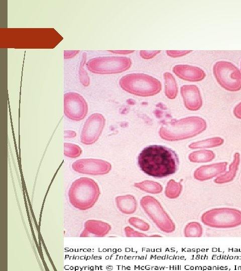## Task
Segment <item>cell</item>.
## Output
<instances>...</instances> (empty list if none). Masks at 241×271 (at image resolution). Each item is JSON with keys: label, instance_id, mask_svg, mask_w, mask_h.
<instances>
[{"label": "cell", "instance_id": "20", "mask_svg": "<svg viewBox=\"0 0 241 271\" xmlns=\"http://www.w3.org/2000/svg\"><path fill=\"white\" fill-rule=\"evenodd\" d=\"M224 142V139L221 137H213L192 143L189 147L191 149L215 148L221 146Z\"/></svg>", "mask_w": 241, "mask_h": 271}, {"label": "cell", "instance_id": "33", "mask_svg": "<svg viewBox=\"0 0 241 271\" xmlns=\"http://www.w3.org/2000/svg\"><path fill=\"white\" fill-rule=\"evenodd\" d=\"M111 53L118 54H129L133 53L134 50H117V51H108Z\"/></svg>", "mask_w": 241, "mask_h": 271}, {"label": "cell", "instance_id": "28", "mask_svg": "<svg viewBox=\"0 0 241 271\" xmlns=\"http://www.w3.org/2000/svg\"><path fill=\"white\" fill-rule=\"evenodd\" d=\"M161 52V51H140V56L144 59H151Z\"/></svg>", "mask_w": 241, "mask_h": 271}, {"label": "cell", "instance_id": "3", "mask_svg": "<svg viewBox=\"0 0 241 271\" xmlns=\"http://www.w3.org/2000/svg\"><path fill=\"white\" fill-rule=\"evenodd\" d=\"M100 194L98 184L92 179L80 177L71 184L68 192L70 204L75 208L86 210L92 208Z\"/></svg>", "mask_w": 241, "mask_h": 271}, {"label": "cell", "instance_id": "21", "mask_svg": "<svg viewBox=\"0 0 241 271\" xmlns=\"http://www.w3.org/2000/svg\"><path fill=\"white\" fill-rule=\"evenodd\" d=\"M134 186L143 191L153 194H159L163 190V187L160 183L150 180L136 183Z\"/></svg>", "mask_w": 241, "mask_h": 271}, {"label": "cell", "instance_id": "23", "mask_svg": "<svg viewBox=\"0 0 241 271\" xmlns=\"http://www.w3.org/2000/svg\"><path fill=\"white\" fill-rule=\"evenodd\" d=\"M182 191V185L179 182L170 180L167 184L165 195L169 199H176L179 197Z\"/></svg>", "mask_w": 241, "mask_h": 271}, {"label": "cell", "instance_id": "16", "mask_svg": "<svg viewBox=\"0 0 241 271\" xmlns=\"http://www.w3.org/2000/svg\"><path fill=\"white\" fill-rule=\"evenodd\" d=\"M240 163V155L238 152L234 154L233 159L228 170L216 177L214 182L216 184H223L232 182L236 177Z\"/></svg>", "mask_w": 241, "mask_h": 271}, {"label": "cell", "instance_id": "15", "mask_svg": "<svg viewBox=\"0 0 241 271\" xmlns=\"http://www.w3.org/2000/svg\"><path fill=\"white\" fill-rule=\"evenodd\" d=\"M111 229V225L104 221L89 219L84 224V229L80 234V237H103Z\"/></svg>", "mask_w": 241, "mask_h": 271}, {"label": "cell", "instance_id": "2", "mask_svg": "<svg viewBox=\"0 0 241 271\" xmlns=\"http://www.w3.org/2000/svg\"><path fill=\"white\" fill-rule=\"evenodd\" d=\"M206 127V122L203 118L189 116L164 124L159 130V135L166 141H179L194 137Z\"/></svg>", "mask_w": 241, "mask_h": 271}, {"label": "cell", "instance_id": "4", "mask_svg": "<svg viewBox=\"0 0 241 271\" xmlns=\"http://www.w3.org/2000/svg\"><path fill=\"white\" fill-rule=\"evenodd\" d=\"M120 87L131 94L143 97L155 95L162 89L157 78L143 73H131L123 76L119 81Z\"/></svg>", "mask_w": 241, "mask_h": 271}, {"label": "cell", "instance_id": "8", "mask_svg": "<svg viewBox=\"0 0 241 271\" xmlns=\"http://www.w3.org/2000/svg\"><path fill=\"white\" fill-rule=\"evenodd\" d=\"M212 71L218 84L225 90L236 92L241 89V71L232 63L217 61L213 66Z\"/></svg>", "mask_w": 241, "mask_h": 271}, {"label": "cell", "instance_id": "11", "mask_svg": "<svg viewBox=\"0 0 241 271\" xmlns=\"http://www.w3.org/2000/svg\"><path fill=\"white\" fill-rule=\"evenodd\" d=\"M73 170L79 173L102 175L108 173L111 169V165L106 161L87 158L78 160L72 164Z\"/></svg>", "mask_w": 241, "mask_h": 271}, {"label": "cell", "instance_id": "25", "mask_svg": "<svg viewBox=\"0 0 241 271\" xmlns=\"http://www.w3.org/2000/svg\"><path fill=\"white\" fill-rule=\"evenodd\" d=\"M64 147V154L68 158H78L82 153L81 148L74 144L65 143Z\"/></svg>", "mask_w": 241, "mask_h": 271}, {"label": "cell", "instance_id": "18", "mask_svg": "<svg viewBox=\"0 0 241 271\" xmlns=\"http://www.w3.org/2000/svg\"><path fill=\"white\" fill-rule=\"evenodd\" d=\"M215 158V153L210 150H202L194 151L189 155V160L195 163H208Z\"/></svg>", "mask_w": 241, "mask_h": 271}, {"label": "cell", "instance_id": "29", "mask_svg": "<svg viewBox=\"0 0 241 271\" xmlns=\"http://www.w3.org/2000/svg\"><path fill=\"white\" fill-rule=\"evenodd\" d=\"M192 51L190 50H184V51H173L167 50L166 51L167 55L172 58H177L185 56L190 53Z\"/></svg>", "mask_w": 241, "mask_h": 271}, {"label": "cell", "instance_id": "24", "mask_svg": "<svg viewBox=\"0 0 241 271\" xmlns=\"http://www.w3.org/2000/svg\"><path fill=\"white\" fill-rule=\"evenodd\" d=\"M87 54L83 53L81 61L79 67V79L80 83L85 87L90 84V78L88 74L84 68V65L86 61Z\"/></svg>", "mask_w": 241, "mask_h": 271}, {"label": "cell", "instance_id": "34", "mask_svg": "<svg viewBox=\"0 0 241 271\" xmlns=\"http://www.w3.org/2000/svg\"><path fill=\"white\" fill-rule=\"evenodd\" d=\"M240 67H241V62H240Z\"/></svg>", "mask_w": 241, "mask_h": 271}, {"label": "cell", "instance_id": "26", "mask_svg": "<svg viewBox=\"0 0 241 271\" xmlns=\"http://www.w3.org/2000/svg\"><path fill=\"white\" fill-rule=\"evenodd\" d=\"M128 222L131 225L142 231H147L150 228V226L147 222L138 217H130L128 219Z\"/></svg>", "mask_w": 241, "mask_h": 271}, {"label": "cell", "instance_id": "14", "mask_svg": "<svg viewBox=\"0 0 241 271\" xmlns=\"http://www.w3.org/2000/svg\"><path fill=\"white\" fill-rule=\"evenodd\" d=\"M172 71L177 77L188 81H200L206 77V73L203 69L192 65H176L173 67Z\"/></svg>", "mask_w": 241, "mask_h": 271}, {"label": "cell", "instance_id": "9", "mask_svg": "<svg viewBox=\"0 0 241 271\" xmlns=\"http://www.w3.org/2000/svg\"><path fill=\"white\" fill-rule=\"evenodd\" d=\"M87 103L79 93L69 92L64 95V113L70 120L80 121L86 116Z\"/></svg>", "mask_w": 241, "mask_h": 271}, {"label": "cell", "instance_id": "17", "mask_svg": "<svg viewBox=\"0 0 241 271\" xmlns=\"http://www.w3.org/2000/svg\"><path fill=\"white\" fill-rule=\"evenodd\" d=\"M115 202L118 210L125 214H134L137 209V201L131 194L117 196L115 198Z\"/></svg>", "mask_w": 241, "mask_h": 271}, {"label": "cell", "instance_id": "6", "mask_svg": "<svg viewBox=\"0 0 241 271\" xmlns=\"http://www.w3.org/2000/svg\"><path fill=\"white\" fill-rule=\"evenodd\" d=\"M140 204L145 213L161 231L171 233L175 230V223L156 198L151 196H145L141 199Z\"/></svg>", "mask_w": 241, "mask_h": 271}, {"label": "cell", "instance_id": "32", "mask_svg": "<svg viewBox=\"0 0 241 271\" xmlns=\"http://www.w3.org/2000/svg\"><path fill=\"white\" fill-rule=\"evenodd\" d=\"M76 133L74 130H65L64 131V138H73L76 136Z\"/></svg>", "mask_w": 241, "mask_h": 271}, {"label": "cell", "instance_id": "1", "mask_svg": "<svg viewBox=\"0 0 241 271\" xmlns=\"http://www.w3.org/2000/svg\"><path fill=\"white\" fill-rule=\"evenodd\" d=\"M138 164L142 171L158 178L169 176L178 169L179 161L172 150L160 145L145 148L138 157Z\"/></svg>", "mask_w": 241, "mask_h": 271}, {"label": "cell", "instance_id": "5", "mask_svg": "<svg viewBox=\"0 0 241 271\" xmlns=\"http://www.w3.org/2000/svg\"><path fill=\"white\" fill-rule=\"evenodd\" d=\"M206 226L217 229H230L241 225V210L232 207H218L205 211L201 216Z\"/></svg>", "mask_w": 241, "mask_h": 271}, {"label": "cell", "instance_id": "22", "mask_svg": "<svg viewBox=\"0 0 241 271\" xmlns=\"http://www.w3.org/2000/svg\"><path fill=\"white\" fill-rule=\"evenodd\" d=\"M203 233L202 225L196 221L188 223L184 229V235L187 237H201Z\"/></svg>", "mask_w": 241, "mask_h": 271}, {"label": "cell", "instance_id": "10", "mask_svg": "<svg viewBox=\"0 0 241 271\" xmlns=\"http://www.w3.org/2000/svg\"><path fill=\"white\" fill-rule=\"evenodd\" d=\"M105 124L104 116L99 113L91 114L86 120L81 134V142L86 145L95 143L100 136Z\"/></svg>", "mask_w": 241, "mask_h": 271}, {"label": "cell", "instance_id": "27", "mask_svg": "<svg viewBox=\"0 0 241 271\" xmlns=\"http://www.w3.org/2000/svg\"><path fill=\"white\" fill-rule=\"evenodd\" d=\"M124 231L127 237H146L148 235L144 233L140 232L129 226L125 227Z\"/></svg>", "mask_w": 241, "mask_h": 271}, {"label": "cell", "instance_id": "30", "mask_svg": "<svg viewBox=\"0 0 241 271\" xmlns=\"http://www.w3.org/2000/svg\"><path fill=\"white\" fill-rule=\"evenodd\" d=\"M233 113L236 118L241 119V102L235 106L233 110Z\"/></svg>", "mask_w": 241, "mask_h": 271}, {"label": "cell", "instance_id": "12", "mask_svg": "<svg viewBox=\"0 0 241 271\" xmlns=\"http://www.w3.org/2000/svg\"><path fill=\"white\" fill-rule=\"evenodd\" d=\"M180 93L185 107L191 111L201 108L203 101L198 87L195 85H184L180 88Z\"/></svg>", "mask_w": 241, "mask_h": 271}, {"label": "cell", "instance_id": "19", "mask_svg": "<svg viewBox=\"0 0 241 271\" xmlns=\"http://www.w3.org/2000/svg\"><path fill=\"white\" fill-rule=\"evenodd\" d=\"M165 81V94L167 98L173 99L176 98L178 93V87L173 75L169 72L164 74Z\"/></svg>", "mask_w": 241, "mask_h": 271}, {"label": "cell", "instance_id": "13", "mask_svg": "<svg viewBox=\"0 0 241 271\" xmlns=\"http://www.w3.org/2000/svg\"><path fill=\"white\" fill-rule=\"evenodd\" d=\"M227 164L226 162H221L201 166L195 170L194 178L199 181L215 178L226 171Z\"/></svg>", "mask_w": 241, "mask_h": 271}, {"label": "cell", "instance_id": "7", "mask_svg": "<svg viewBox=\"0 0 241 271\" xmlns=\"http://www.w3.org/2000/svg\"><path fill=\"white\" fill-rule=\"evenodd\" d=\"M132 62L127 57H98L90 59L86 63L87 69L98 74L120 73L130 68Z\"/></svg>", "mask_w": 241, "mask_h": 271}, {"label": "cell", "instance_id": "31", "mask_svg": "<svg viewBox=\"0 0 241 271\" xmlns=\"http://www.w3.org/2000/svg\"><path fill=\"white\" fill-rule=\"evenodd\" d=\"M79 53V51H64V58L65 59H70L75 57Z\"/></svg>", "mask_w": 241, "mask_h": 271}]
</instances>
